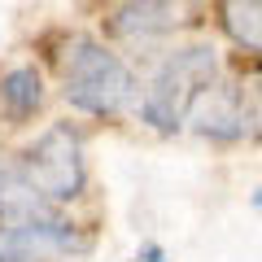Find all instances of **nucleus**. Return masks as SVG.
<instances>
[{
  "instance_id": "obj_1",
  "label": "nucleus",
  "mask_w": 262,
  "mask_h": 262,
  "mask_svg": "<svg viewBox=\"0 0 262 262\" xmlns=\"http://www.w3.org/2000/svg\"><path fill=\"white\" fill-rule=\"evenodd\" d=\"M61 88L66 101L88 114H122L136 96L127 61L96 39H70L61 48Z\"/></svg>"
},
{
  "instance_id": "obj_2",
  "label": "nucleus",
  "mask_w": 262,
  "mask_h": 262,
  "mask_svg": "<svg viewBox=\"0 0 262 262\" xmlns=\"http://www.w3.org/2000/svg\"><path fill=\"white\" fill-rule=\"evenodd\" d=\"M219 79V53L210 44H192V48H179L175 57L162 61V70L153 75L149 92L140 101V118L158 131H175L184 122L188 105L196 101L201 88H210Z\"/></svg>"
},
{
  "instance_id": "obj_3",
  "label": "nucleus",
  "mask_w": 262,
  "mask_h": 262,
  "mask_svg": "<svg viewBox=\"0 0 262 262\" xmlns=\"http://www.w3.org/2000/svg\"><path fill=\"white\" fill-rule=\"evenodd\" d=\"M13 170L39 201H70L83 188V144L70 127H48Z\"/></svg>"
},
{
  "instance_id": "obj_4",
  "label": "nucleus",
  "mask_w": 262,
  "mask_h": 262,
  "mask_svg": "<svg viewBox=\"0 0 262 262\" xmlns=\"http://www.w3.org/2000/svg\"><path fill=\"white\" fill-rule=\"evenodd\" d=\"M75 249V232L61 219L27 214L0 219V262H48Z\"/></svg>"
},
{
  "instance_id": "obj_5",
  "label": "nucleus",
  "mask_w": 262,
  "mask_h": 262,
  "mask_svg": "<svg viewBox=\"0 0 262 262\" xmlns=\"http://www.w3.org/2000/svg\"><path fill=\"white\" fill-rule=\"evenodd\" d=\"M184 122L192 131H201V136H214V140H232V136H241L245 127H249V118H245V105H241V92L227 83H210L196 92V101L188 105Z\"/></svg>"
},
{
  "instance_id": "obj_6",
  "label": "nucleus",
  "mask_w": 262,
  "mask_h": 262,
  "mask_svg": "<svg viewBox=\"0 0 262 262\" xmlns=\"http://www.w3.org/2000/svg\"><path fill=\"white\" fill-rule=\"evenodd\" d=\"M170 22H175V9H170V0H131V5H122L118 13H114V35L118 39H153L162 35V31H170Z\"/></svg>"
},
{
  "instance_id": "obj_7",
  "label": "nucleus",
  "mask_w": 262,
  "mask_h": 262,
  "mask_svg": "<svg viewBox=\"0 0 262 262\" xmlns=\"http://www.w3.org/2000/svg\"><path fill=\"white\" fill-rule=\"evenodd\" d=\"M39 105H44V79H39V70L35 66H13L9 75L0 79V110L9 114L13 122H22Z\"/></svg>"
},
{
  "instance_id": "obj_8",
  "label": "nucleus",
  "mask_w": 262,
  "mask_h": 262,
  "mask_svg": "<svg viewBox=\"0 0 262 262\" xmlns=\"http://www.w3.org/2000/svg\"><path fill=\"white\" fill-rule=\"evenodd\" d=\"M219 18H223L227 35H232L236 44L262 53V0H223Z\"/></svg>"
},
{
  "instance_id": "obj_9",
  "label": "nucleus",
  "mask_w": 262,
  "mask_h": 262,
  "mask_svg": "<svg viewBox=\"0 0 262 262\" xmlns=\"http://www.w3.org/2000/svg\"><path fill=\"white\" fill-rule=\"evenodd\" d=\"M245 118H249V127H253V136L262 140V83L253 88V96H249V105H245Z\"/></svg>"
},
{
  "instance_id": "obj_10",
  "label": "nucleus",
  "mask_w": 262,
  "mask_h": 262,
  "mask_svg": "<svg viewBox=\"0 0 262 262\" xmlns=\"http://www.w3.org/2000/svg\"><path fill=\"white\" fill-rule=\"evenodd\" d=\"M9 170H13V166H5V162H0V184H5V179H9Z\"/></svg>"
},
{
  "instance_id": "obj_11",
  "label": "nucleus",
  "mask_w": 262,
  "mask_h": 262,
  "mask_svg": "<svg viewBox=\"0 0 262 262\" xmlns=\"http://www.w3.org/2000/svg\"><path fill=\"white\" fill-rule=\"evenodd\" d=\"M258 206H262V196H258Z\"/></svg>"
}]
</instances>
